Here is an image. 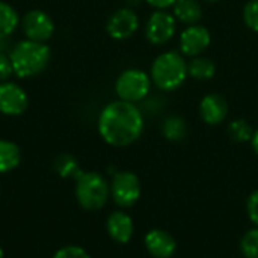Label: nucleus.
Instances as JSON below:
<instances>
[{
  "label": "nucleus",
  "instance_id": "6ab92c4d",
  "mask_svg": "<svg viewBox=\"0 0 258 258\" xmlns=\"http://www.w3.org/2000/svg\"><path fill=\"white\" fill-rule=\"evenodd\" d=\"M53 168L56 171V174L62 178H77L82 174L80 165L76 160L74 156L68 154V153H60L59 156H56L54 162H53Z\"/></svg>",
  "mask_w": 258,
  "mask_h": 258
},
{
  "label": "nucleus",
  "instance_id": "f3484780",
  "mask_svg": "<svg viewBox=\"0 0 258 258\" xmlns=\"http://www.w3.org/2000/svg\"><path fill=\"white\" fill-rule=\"evenodd\" d=\"M21 17L8 2L0 0V39H8L20 26Z\"/></svg>",
  "mask_w": 258,
  "mask_h": 258
},
{
  "label": "nucleus",
  "instance_id": "393cba45",
  "mask_svg": "<svg viewBox=\"0 0 258 258\" xmlns=\"http://www.w3.org/2000/svg\"><path fill=\"white\" fill-rule=\"evenodd\" d=\"M246 213L249 221L258 227V190H254L246 200Z\"/></svg>",
  "mask_w": 258,
  "mask_h": 258
},
{
  "label": "nucleus",
  "instance_id": "4468645a",
  "mask_svg": "<svg viewBox=\"0 0 258 258\" xmlns=\"http://www.w3.org/2000/svg\"><path fill=\"white\" fill-rule=\"evenodd\" d=\"M228 115V104L219 94H207L200 103V116L209 125H218L225 121Z\"/></svg>",
  "mask_w": 258,
  "mask_h": 258
},
{
  "label": "nucleus",
  "instance_id": "7ed1b4c3",
  "mask_svg": "<svg viewBox=\"0 0 258 258\" xmlns=\"http://www.w3.org/2000/svg\"><path fill=\"white\" fill-rule=\"evenodd\" d=\"M187 63L183 54L177 51H165L159 54L150 70L151 82L162 91L171 92L178 89L187 77Z\"/></svg>",
  "mask_w": 258,
  "mask_h": 258
},
{
  "label": "nucleus",
  "instance_id": "0eeeda50",
  "mask_svg": "<svg viewBox=\"0 0 258 258\" xmlns=\"http://www.w3.org/2000/svg\"><path fill=\"white\" fill-rule=\"evenodd\" d=\"M26 39L47 42L56 30L53 18L42 9H30L21 17L20 23Z\"/></svg>",
  "mask_w": 258,
  "mask_h": 258
},
{
  "label": "nucleus",
  "instance_id": "ddd939ff",
  "mask_svg": "<svg viewBox=\"0 0 258 258\" xmlns=\"http://www.w3.org/2000/svg\"><path fill=\"white\" fill-rule=\"evenodd\" d=\"M106 228H107V234L110 236V239L121 245L128 243L135 233V224H133L132 216L122 210H116L109 215Z\"/></svg>",
  "mask_w": 258,
  "mask_h": 258
},
{
  "label": "nucleus",
  "instance_id": "b1692460",
  "mask_svg": "<svg viewBox=\"0 0 258 258\" xmlns=\"http://www.w3.org/2000/svg\"><path fill=\"white\" fill-rule=\"evenodd\" d=\"M53 258H91V255L82 246L68 245V246L60 248L59 251H56Z\"/></svg>",
  "mask_w": 258,
  "mask_h": 258
},
{
  "label": "nucleus",
  "instance_id": "2eb2a0df",
  "mask_svg": "<svg viewBox=\"0 0 258 258\" xmlns=\"http://www.w3.org/2000/svg\"><path fill=\"white\" fill-rule=\"evenodd\" d=\"M172 15L183 24H197L203 18V8L198 0H177L172 6Z\"/></svg>",
  "mask_w": 258,
  "mask_h": 258
},
{
  "label": "nucleus",
  "instance_id": "5701e85b",
  "mask_svg": "<svg viewBox=\"0 0 258 258\" xmlns=\"http://www.w3.org/2000/svg\"><path fill=\"white\" fill-rule=\"evenodd\" d=\"M243 21L252 32L258 33V0H249L245 5Z\"/></svg>",
  "mask_w": 258,
  "mask_h": 258
},
{
  "label": "nucleus",
  "instance_id": "aec40b11",
  "mask_svg": "<svg viewBox=\"0 0 258 258\" xmlns=\"http://www.w3.org/2000/svg\"><path fill=\"white\" fill-rule=\"evenodd\" d=\"M187 74L195 80H210L216 74V65L207 57H192L187 63Z\"/></svg>",
  "mask_w": 258,
  "mask_h": 258
},
{
  "label": "nucleus",
  "instance_id": "1a4fd4ad",
  "mask_svg": "<svg viewBox=\"0 0 258 258\" xmlns=\"http://www.w3.org/2000/svg\"><path fill=\"white\" fill-rule=\"evenodd\" d=\"M29 107V95L15 82L0 83V113L5 116H20Z\"/></svg>",
  "mask_w": 258,
  "mask_h": 258
},
{
  "label": "nucleus",
  "instance_id": "c85d7f7f",
  "mask_svg": "<svg viewBox=\"0 0 258 258\" xmlns=\"http://www.w3.org/2000/svg\"><path fill=\"white\" fill-rule=\"evenodd\" d=\"M6 47H8L6 39H0V53H5L6 51Z\"/></svg>",
  "mask_w": 258,
  "mask_h": 258
},
{
  "label": "nucleus",
  "instance_id": "c756f323",
  "mask_svg": "<svg viewBox=\"0 0 258 258\" xmlns=\"http://www.w3.org/2000/svg\"><path fill=\"white\" fill-rule=\"evenodd\" d=\"M0 258H5V254H3V249L0 248Z\"/></svg>",
  "mask_w": 258,
  "mask_h": 258
},
{
  "label": "nucleus",
  "instance_id": "9b49d317",
  "mask_svg": "<svg viewBox=\"0 0 258 258\" xmlns=\"http://www.w3.org/2000/svg\"><path fill=\"white\" fill-rule=\"evenodd\" d=\"M212 42V35L207 27L200 26V24H192L187 26L181 35H180V50L181 54L189 56V57H197Z\"/></svg>",
  "mask_w": 258,
  "mask_h": 258
},
{
  "label": "nucleus",
  "instance_id": "4be33fe9",
  "mask_svg": "<svg viewBox=\"0 0 258 258\" xmlns=\"http://www.w3.org/2000/svg\"><path fill=\"white\" fill-rule=\"evenodd\" d=\"M240 252L245 258H258V227L243 234L240 240Z\"/></svg>",
  "mask_w": 258,
  "mask_h": 258
},
{
  "label": "nucleus",
  "instance_id": "f03ea898",
  "mask_svg": "<svg viewBox=\"0 0 258 258\" xmlns=\"http://www.w3.org/2000/svg\"><path fill=\"white\" fill-rule=\"evenodd\" d=\"M8 54L14 68V76L18 79L39 76L51 59V50L47 42H36L26 38L14 44Z\"/></svg>",
  "mask_w": 258,
  "mask_h": 258
},
{
  "label": "nucleus",
  "instance_id": "423d86ee",
  "mask_svg": "<svg viewBox=\"0 0 258 258\" xmlns=\"http://www.w3.org/2000/svg\"><path fill=\"white\" fill-rule=\"evenodd\" d=\"M142 194L141 180L132 171H118L112 175L110 198L121 209L133 207Z\"/></svg>",
  "mask_w": 258,
  "mask_h": 258
},
{
  "label": "nucleus",
  "instance_id": "a211bd4d",
  "mask_svg": "<svg viewBox=\"0 0 258 258\" xmlns=\"http://www.w3.org/2000/svg\"><path fill=\"white\" fill-rule=\"evenodd\" d=\"M162 135L171 142H180L187 136V122L178 115L168 116L162 124Z\"/></svg>",
  "mask_w": 258,
  "mask_h": 258
},
{
  "label": "nucleus",
  "instance_id": "f8f14e48",
  "mask_svg": "<svg viewBox=\"0 0 258 258\" xmlns=\"http://www.w3.org/2000/svg\"><path fill=\"white\" fill-rule=\"evenodd\" d=\"M144 245L153 258H171L177 251V242L174 236L160 228L148 231L145 234Z\"/></svg>",
  "mask_w": 258,
  "mask_h": 258
},
{
  "label": "nucleus",
  "instance_id": "6e6552de",
  "mask_svg": "<svg viewBox=\"0 0 258 258\" xmlns=\"http://www.w3.org/2000/svg\"><path fill=\"white\" fill-rule=\"evenodd\" d=\"M175 30H177L175 17L165 9H157L150 15L147 21L145 36L151 44L163 45L174 38Z\"/></svg>",
  "mask_w": 258,
  "mask_h": 258
},
{
  "label": "nucleus",
  "instance_id": "20e7f679",
  "mask_svg": "<svg viewBox=\"0 0 258 258\" xmlns=\"http://www.w3.org/2000/svg\"><path fill=\"white\" fill-rule=\"evenodd\" d=\"M110 198V184L107 180L94 171L85 172L76 178V200L83 210H101Z\"/></svg>",
  "mask_w": 258,
  "mask_h": 258
},
{
  "label": "nucleus",
  "instance_id": "7c9ffc66",
  "mask_svg": "<svg viewBox=\"0 0 258 258\" xmlns=\"http://www.w3.org/2000/svg\"><path fill=\"white\" fill-rule=\"evenodd\" d=\"M206 2H218V0H206Z\"/></svg>",
  "mask_w": 258,
  "mask_h": 258
},
{
  "label": "nucleus",
  "instance_id": "cd10ccee",
  "mask_svg": "<svg viewBox=\"0 0 258 258\" xmlns=\"http://www.w3.org/2000/svg\"><path fill=\"white\" fill-rule=\"evenodd\" d=\"M251 144H252V148H254L255 154L258 156V130H255V132H254V135H252V139H251Z\"/></svg>",
  "mask_w": 258,
  "mask_h": 258
},
{
  "label": "nucleus",
  "instance_id": "9d476101",
  "mask_svg": "<svg viewBox=\"0 0 258 258\" xmlns=\"http://www.w3.org/2000/svg\"><path fill=\"white\" fill-rule=\"evenodd\" d=\"M139 27V17L132 8H121L115 11L106 23V32L112 39L124 41L136 33Z\"/></svg>",
  "mask_w": 258,
  "mask_h": 258
},
{
  "label": "nucleus",
  "instance_id": "bb28decb",
  "mask_svg": "<svg viewBox=\"0 0 258 258\" xmlns=\"http://www.w3.org/2000/svg\"><path fill=\"white\" fill-rule=\"evenodd\" d=\"M148 5H151L153 8L156 9H166V8H171L174 6V3L177 0H145Z\"/></svg>",
  "mask_w": 258,
  "mask_h": 258
},
{
  "label": "nucleus",
  "instance_id": "39448f33",
  "mask_svg": "<svg viewBox=\"0 0 258 258\" xmlns=\"http://www.w3.org/2000/svg\"><path fill=\"white\" fill-rule=\"evenodd\" d=\"M151 83V77L145 71L128 68L118 76L115 82V92L118 95V100L136 104L148 97Z\"/></svg>",
  "mask_w": 258,
  "mask_h": 258
},
{
  "label": "nucleus",
  "instance_id": "dca6fc26",
  "mask_svg": "<svg viewBox=\"0 0 258 258\" xmlns=\"http://www.w3.org/2000/svg\"><path fill=\"white\" fill-rule=\"evenodd\" d=\"M21 163L20 147L8 139H0V174L14 171Z\"/></svg>",
  "mask_w": 258,
  "mask_h": 258
},
{
  "label": "nucleus",
  "instance_id": "a878e982",
  "mask_svg": "<svg viewBox=\"0 0 258 258\" xmlns=\"http://www.w3.org/2000/svg\"><path fill=\"white\" fill-rule=\"evenodd\" d=\"M11 76H14V68H12L9 54L0 53V83L9 80Z\"/></svg>",
  "mask_w": 258,
  "mask_h": 258
},
{
  "label": "nucleus",
  "instance_id": "f257e3e1",
  "mask_svg": "<svg viewBox=\"0 0 258 258\" xmlns=\"http://www.w3.org/2000/svg\"><path fill=\"white\" fill-rule=\"evenodd\" d=\"M97 128L107 145L118 148L128 147L144 132V113L135 103L115 100L101 109Z\"/></svg>",
  "mask_w": 258,
  "mask_h": 258
},
{
  "label": "nucleus",
  "instance_id": "412c9836",
  "mask_svg": "<svg viewBox=\"0 0 258 258\" xmlns=\"http://www.w3.org/2000/svg\"><path fill=\"white\" fill-rule=\"evenodd\" d=\"M228 135L236 142H248L252 139L254 130L245 119H234L228 124Z\"/></svg>",
  "mask_w": 258,
  "mask_h": 258
}]
</instances>
